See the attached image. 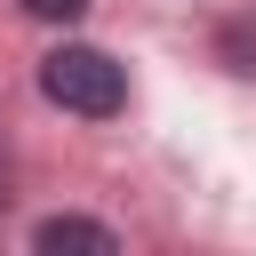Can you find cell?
<instances>
[{
  "instance_id": "cell-4",
  "label": "cell",
  "mask_w": 256,
  "mask_h": 256,
  "mask_svg": "<svg viewBox=\"0 0 256 256\" xmlns=\"http://www.w3.org/2000/svg\"><path fill=\"white\" fill-rule=\"evenodd\" d=\"M0 208H8V192H0Z\"/></svg>"
},
{
  "instance_id": "cell-2",
  "label": "cell",
  "mask_w": 256,
  "mask_h": 256,
  "mask_svg": "<svg viewBox=\"0 0 256 256\" xmlns=\"http://www.w3.org/2000/svg\"><path fill=\"white\" fill-rule=\"evenodd\" d=\"M32 248H40V256H64V248H88V256H112L120 240H112V224H88V216H48V224L32 232Z\"/></svg>"
},
{
  "instance_id": "cell-1",
  "label": "cell",
  "mask_w": 256,
  "mask_h": 256,
  "mask_svg": "<svg viewBox=\"0 0 256 256\" xmlns=\"http://www.w3.org/2000/svg\"><path fill=\"white\" fill-rule=\"evenodd\" d=\"M40 96L64 104V112H80V120H112V112L128 104V72H120L104 48L64 40L56 56H40Z\"/></svg>"
},
{
  "instance_id": "cell-3",
  "label": "cell",
  "mask_w": 256,
  "mask_h": 256,
  "mask_svg": "<svg viewBox=\"0 0 256 256\" xmlns=\"http://www.w3.org/2000/svg\"><path fill=\"white\" fill-rule=\"evenodd\" d=\"M24 16H40V24H80L88 16V0H16Z\"/></svg>"
}]
</instances>
